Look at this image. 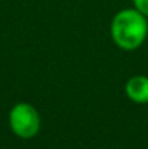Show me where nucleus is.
I'll return each instance as SVG.
<instances>
[{"label": "nucleus", "mask_w": 148, "mask_h": 149, "mask_svg": "<svg viewBox=\"0 0 148 149\" xmlns=\"http://www.w3.org/2000/svg\"><path fill=\"white\" fill-rule=\"evenodd\" d=\"M110 36L121 49L134 51L140 48L148 36L147 16L135 7L118 12L110 23Z\"/></svg>", "instance_id": "nucleus-1"}, {"label": "nucleus", "mask_w": 148, "mask_h": 149, "mask_svg": "<svg viewBox=\"0 0 148 149\" xmlns=\"http://www.w3.org/2000/svg\"><path fill=\"white\" fill-rule=\"evenodd\" d=\"M9 126L20 139H32L41 129V116L29 103H18L9 111Z\"/></svg>", "instance_id": "nucleus-2"}, {"label": "nucleus", "mask_w": 148, "mask_h": 149, "mask_svg": "<svg viewBox=\"0 0 148 149\" xmlns=\"http://www.w3.org/2000/svg\"><path fill=\"white\" fill-rule=\"evenodd\" d=\"M125 94L128 99L137 104L148 103V77L134 75L125 84Z\"/></svg>", "instance_id": "nucleus-3"}, {"label": "nucleus", "mask_w": 148, "mask_h": 149, "mask_svg": "<svg viewBox=\"0 0 148 149\" xmlns=\"http://www.w3.org/2000/svg\"><path fill=\"white\" fill-rule=\"evenodd\" d=\"M134 7L148 17V0H132Z\"/></svg>", "instance_id": "nucleus-4"}]
</instances>
